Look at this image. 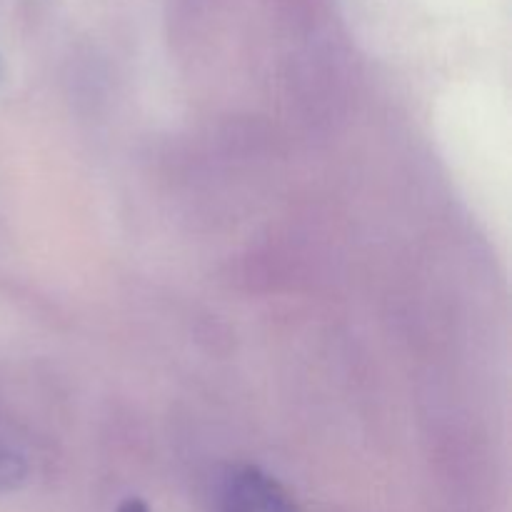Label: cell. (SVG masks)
Masks as SVG:
<instances>
[{"instance_id":"6da1fadb","label":"cell","mask_w":512,"mask_h":512,"mask_svg":"<svg viewBox=\"0 0 512 512\" xmlns=\"http://www.w3.org/2000/svg\"><path fill=\"white\" fill-rule=\"evenodd\" d=\"M220 512H303L293 495L255 465L235 468L220 490Z\"/></svg>"},{"instance_id":"7a4b0ae2","label":"cell","mask_w":512,"mask_h":512,"mask_svg":"<svg viewBox=\"0 0 512 512\" xmlns=\"http://www.w3.org/2000/svg\"><path fill=\"white\" fill-rule=\"evenodd\" d=\"M28 475V453L13 425L0 413V493L15 490Z\"/></svg>"},{"instance_id":"3957f363","label":"cell","mask_w":512,"mask_h":512,"mask_svg":"<svg viewBox=\"0 0 512 512\" xmlns=\"http://www.w3.org/2000/svg\"><path fill=\"white\" fill-rule=\"evenodd\" d=\"M118 512H150V508L140 498H128V500H123V503H120Z\"/></svg>"}]
</instances>
